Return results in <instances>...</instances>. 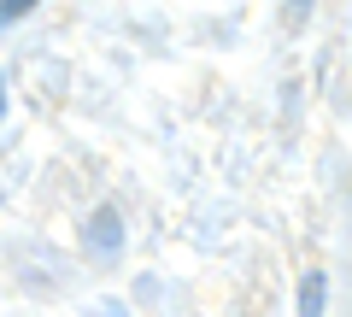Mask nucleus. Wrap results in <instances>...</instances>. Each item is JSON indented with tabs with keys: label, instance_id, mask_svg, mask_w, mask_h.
Wrapping results in <instances>:
<instances>
[{
	"label": "nucleus",
	"instance_id": "obj_1",
	"mask_svg": "<svg viewBox=\"0 0 352 317\" xmlns=\"http://www.w3.org/2000/svg\"><path fill=\"white\" fill-rule=\"evenodd\" d=\"M82 253L94 259V265H112V259L124 253V217H118V206H94V212H88Z\"/></svg>",
	"mask_w": 352,
	"mask_h": 317
},
{
	"label": "nucleus",
	"instance_id": "obj_2",
	"mask_svg": "<svg viewBox=\"0 0 352 317\" xmlns=\"http://www.w3.org/2000/svg\"><path fill=\"white\" fill-rule=\"evenodd\" d=\"M294 311H300V317H323L329 311V276H323V270H305V276H300V300H294Z\"/></svg>",
	"mask_w": 352,
	"mask_h": 317
},
{
	"label": "nucleus",
	"instance_id": "obj_3",
	"mask_svg": "<svg viewBox=\"0 0 352 317\" xmlns=\"http://www.w3.org/2000/svg\"><path fill=\"white\" fill-rule=\"evenodd\" d=\"M311 6H317V0H288V18L300 24V18H311Z\"/></svg>",
	"mask_w": 352,
	"mask_h": 317
},
{
	"label": "nucleus",
	"instance_id": "obj_4",
	"mask_svg": "<svg viewBox=\"0 0 352 317\" xmlns=\"http://www.w3.org/2000/svg\"><path fill=\"white\" fill-rule=\"evenodd\" d=\"M30 6H36V0H6V18H24Z\"/></svg>",
	"mask_w": 352,
	"mask_h": 317
},
{
	"label": "nucleus",
	"instance_id": "obj_5",
	"mask_svg": "<svg viewBox=\"0 0 352 317\" xmlns=\"http://www.w3.org/2000/svg\"><path fill=\"white\" fill-rule=\"evenodd\" d=\"M94 317H129V311H124V305H100V311H94Z\"/></svg>",
	"mask_w": 352,
	"mask_h": 317
}]
</instances>
